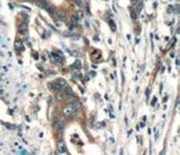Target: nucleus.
Wrapping results in <instances>:
<instances>
[{
    "mask_svg": "<svg viewBox=\"0 0 180 155\" xmlns=\"http://www.w3.org/2000/svg\"><path fill=\"white\" fill-rule=\"evenodd\" d=\"M74 114H75V106L74 105L69 103L63 108V115L65 117H72Z\"/></svg>",
    "mask_w": 180,
    "mask_h": 155,
    "instance_id": "f257e3e1",
    "label": "nucleus"
},
{
    "mask_svg": "<svg viewBox=\"0 0 180 155\" xmlns=\"http://www.w3.org/2000/svg\"><path fill=\"white\" fill-rule=\"evenodd\" d=\"M35 2H36V5H37L38 7H41L42 9H46V10H49V11H51V13L53 11L52 8H51L52 6H50L45 0H36Z\"/></svg>",
    "mask_w": 180,
    "mask_h": 155,
    "instance_id": "f03ea898",
    "label": "nucleus"
},
{
    "mask_svg": "<svg viewBox=\"0 0 180 155\" xmlns=\"http://www.w3.org/2000/svg\"><path fill=\"white\" fill-rule=\"evenodd\" d=\"M53 127L59 132H61L63 129V123H62V120L60 118H55L53 120Z\"/></svg>",
    "mask_w": 180,
    "mask_h": 155,
    "instance_id": "7ed1b4c3",
    "label": "nucleus"
},
{
    "mask_svg": "<svg viewBox=\"0 0 180 155\" xmlns=\"http://www.w3.org/2000/svg\"><path fill=\"white\" fill-rule=\"evenodd\" d=\"M57 151L60 154H68V150H67V146L64 144V142H60L59 145H57Z\"/></svg>",
    "mask_w": 180,
    "mask_h": 155,
    "instance_id": "20e7f679",
    "label": "nucleus"
},
{
    "mask_svg": "<svg viewBox=\"0 0 180 155\" xmlns=\"http://www.w3.org/2000/svg\"><path fill=\"white\" fill-rule=\"evenodd\" d=\"M18 32H19V33H25V32H27V25H26V24H20V25L18 26Z\"/></svg>",
    "mask_w": 180,
    "mask_h": 155,
    "instance_id": "39448f33",
    "label": "nucleus"
},
{
    "mask_svg": "<svg viewBox=\"0 0 180 155\" xmlns=\"http://www.w3.org/2000/svg\"><path fill=\"white\" fill-rule=\"evenodd\" d=\"M53 58H56V60H57L56 62H60V63H63V58H60V56H57V55H53Z\"/></svg>",
    "mask_w": 180,
    "mask_h": 155,
    "instance_id": "423d86ee",
    "label": "nucleus"
},
{
    "mask_svg": "<svg viewBox=\"0 0 180 155\" xmlns=\"http://www.w3.org/2000/svg\"><path fill=\"white\" fill-rule=\"evenodd\" d=\"M74 1H75L78 5H81V0H74Z\"/></svg>",
    "mask_w": 180,
    "mask_h": 155,
    "instance_id": "0eeeda50",
    "label": "nucleus"
},
{
    "mask_svg": "<svg viewBox=\"0 0 180 155\" xmlns=\"http://www.w3.org/2000/svg\"><path fill=\"white\" fill-rule=\"evenodd\" d=\"M24 1H25V0H24Z\"/></svg>",
    "mask_w": 180,
    "mask_h": 155,
    "instance_id": "6e6552de",
    "label": "nucleus"
}]
</instances>
